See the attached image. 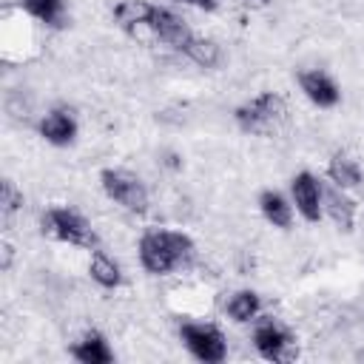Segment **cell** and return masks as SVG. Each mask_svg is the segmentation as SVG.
I'll use <instances>...</instances> for the list:
<instances>
[{
    "label": "cell",
    "instance_id": "1",
    "mask_svg": "<svg viewBox=\"0 0 364 364\" xmlns=\"http://www.w3.org/2000/svg\"><path fill=\"white\" fill-rule=\"evenodd\" d=\"M136 256H139V264H142L145 273L168 276V273L185 267L193 259V242L182 230L156 228V230H145L139 236Z\"/></svg>",
    "mask_w": 364,
    "mask_h": 364
},
{
    "label": "cell",
    "instance_id": "2",
    "mask_svg": "<svg viewBox=\"0 0 364 364\" xmlns=\"http://www.w3.org/2000/svg\"><path fill=\"white\" fill-rule=\"evenodd\" d=\"M40 230L48 239H57V242H65V245H74V247H85V250H97V242H100L91 222L80 210L63 208V205L48 208L40 216Z\"/></svg>",
    "mask_w": 364,
    "mask_h": 364
},
{
    "label": "cell",
    "instance_id": "3",
    "mask_svg": "<svg viewBox=\"0 0 364 364\" xmlns=\"http://www.w3.org/2000/svg\"><path fill=\"white\" fill-rule=\"evenodd\" d=\"M284 117L287 102L276 91H262L233 111V119L245 134H270L284 122Z\"/></svg>",
    "mask_w": 364,
    "mask_h": 364
},
{
    "label": "cell",
    "instance_id": "4",
    "mask_svg": "<svg viewBox=\"0 0 364 364\" xmlns=\"http://www.w3.org/2000/svg\"><path fill=\"white\" fill-rule=\"evenodd\" d=\"M100 185H102V193L111 202H117L119 208H125L131 213L148 210V188L136 173H131L125 168H105L100 173Z\"/></svg>",
    "mask_w": 364,
    "mask_h": 364
},
{
    "label": "cell",
    "instance_id": "5",
    "mask_svg": "<svg viewBox=\"0 0 364 364\" xmlns=\"http://www.w3.org/2000/svg\"><path fill=\"white\" fill-rule=\"evenodd\" d=\"M179 338L185 350L202 361V364H219L228 358V341L216 324L208 321H182L179 324Z\"/></svg>",
    "mask_w": 364,
    "mask_h": 364
},
{
    "label": "cell",
    "instance_id": "6",
    "mask_svg": "<svg viewBox=\"0 0 364 364\" xmlns=\"http://www.w3.org/2000/svg\"><path fill=\"white\" fill-rule=\"evenodd\" d=\"M293 336L273 318V316H264L256 321L253 327V347L262 358L267 361H287L293 355Z\"/></svg>",
    "mask_w": 364,
    "mask_h": 364
},
{
    "label": "cell",
    "instance_id": "7",
    "mask_svg": "<svg viewBox=\"0 0 364 364\" xmlns=\"http://www.w3.org/2000/svg\"><path fill=\"white\" fill-rule=\"evenodd\" d=\"M321 193H324V185H321L310 171H299V173L290 179V202L296 205V213H299L304 222H318V219L324 216Z\"/></svg>",
    "mask_w": 364,
    "mask_h": 364
},
{
    "label": "cell",
    "instance_id": "8",
    "mask_svg": "<svg viewBox=\"0 0 364 364\" xmlns=\"http://www.w3.org/2000/svg\"><path fill=\"white\" fill-rule=\"evenodd\" d=\"M148 31H151L154 40H162V43L173 46L176 51H182V46L193 37V31L188 28V23L176 11H171L165 6H156V3H154L151 14H148Z\"/></svg>",
    "mask_w": 364,
    "mask_h": 364
},
{
    "label": "cell",
    "instance_id": "9",
    "mask_svg": "<svg viewBox=\"0 0 364 364\" xmlns=\"http://www.w3.org/2000/svg\"><path fill=\"white\" fill-rule=\"evenodd\" d=\"M299 88H301V94H304L313 105H318V108H333V105H338V100H341V91H338L336 80H333L330 74L318 71V68L301 71V74H299Z\"/></svg>",
    "mask_w": 364,
    "mask_h": 364
},
{
    "label": "cell",
    "instance_id": "10",
    "mask_svg": "<svg viewBox=\"0 0 364 364\" xmlns=\"http://www.w3.org/2000/svg\"><path fill=\"white\" fill-rule=\"evenodd\" d=\"M37 131L40 136L48 142V145H57V148H65L77 139V119L68 108H51L40 122H37Z\"/></svg>",
    "mask_w": 364,
    "mask_h": 364
},
{
    "label": "cell",
    "instance_id": "11",
    "mask_svg": "<svg viewBox=\"0 0 364 364\" xmlns=\"http://www.w3.org/2000/svg\"><path fill=\"white\" fill-rule=\"evenodd\" d=\"M321 208H324V213L333 219V225H336L338 230H344V233L353 230V225H355V202L350 199V193H347L344 188H338V185H333V182L324 185Z\"/></svg>",
    "mask_w": 364,
    "mask_h": 364
},
{
    "label": "cell",
    "instance_id": "12",
    "mask_svg": "<svg viewBox=\"0 0 364 364\" xmlns=\"http://www.w3.org/2000/svg\"><path fill=\"white\" fill-rule=\"evenodd\" d=\"M71 358H77L80 364H111L114 350L108 347V341L100 330H88V333H82L80 341L71 344Z\"/></svg>",
    "mask_w": 364,
    "mask_h": 364
},
{
    "label": "cell",
    "instance_id": "13",
    "mask_svg": "<svg viewBox=\"0 0 364 364\" xmlns=\"http://www.w3.org/2000/svg\"><path fill=\"white\" fill-rule=\"evenodd\" d=\"M151 9H154V3H148V0H119L117 6H114V23L119 26V28H125L128 34H151L148 31V14H151Z\"/></svg>",
    "mask_w": 364,
    "mask_h": 364
},
{
    "label": "cell",
    "instance_id": "14",
    "mask_svg": "<svg viewBox=\"0 0 364 364\" xmlns=\"http://www.w3.org/2000/svg\"><path fill=\"white\" fill-rule=\"evenodd\" d=\"M259 210H262L264 222L273 225V228L287 230V228L293 225V202H287V199H284L279 191H273V188H267V191L259 193Z\"/></svg>",
    "mask_w": 364,
    "mask_h": 364
},
{
    "label": "cell",
    "instance_id": "15",
    "mask_svg": "<svg viewBox=\"0 0 364 364\" xmlns=\"http://www.w3.org/2000/svg\"><path fill=\"white\" fill-rule=\"evenodd\" d=\"M88 276L102 290H117L122 284V267H119V262L111 259L102 250H94L91 253V259H88Z\"/></svg>",
    "mask_w": 364,
    "mask_h": 364
},
{
    "label": "cell",
    "instance_id": "16",
    "mask_svg": "<svg viewBox=\"0 0 364 364\" xmlns=\"http://www.w3.org/2000/svg\"><path fill=\"white\" fill-rule=\"evenodd\" d=\"M327 179L344 191H355L361 182H364V173L358 168V162L347 154H333L330 162H327Z\"/></svg>",
    "mask_w": 364,
    "mask_h": 364
},
{
    "label": "cell",
    "instance_id": "17",
    "mask_svg": "<svg viewBox=\"0 0 364 364\" xmlns=\"http://www.w3.org/2000/svg\"><path fill=\"white\" fill-rule=\"evenodd\" d=\"M225 313H228L233 321H239V324L256 321V316L262 313V299H259L256 290H236V293H230V299L225 301Z\"/></svg>",
    "mask_w": 364,
    "mask_h": 364
},
{
    "label": "cell",
    "instance_id": "18",
    "mask_svg": "<svg viewBox=\"0 0 364 364\" xmlns=\"http://www.w3.org/2000/svg\"><path fill=\"white\" fill-rule=\"evenodd\" d=\"M182 54H185L191 63H196L199 68H216L219 60H222L219 43L210 40V37H196V34L182 46Z\"/></svg>",
    "mask_w": 364,
    "mask_h": 364
},
{
    "label": "cell",
    "instance_id": "19",
    "mask_svg": "<svg viewBox=\"0 0 364 364\" xmlns=\"http://www.w3.org/2000/svg\"><path fill=\"white\" fill-rule=\"evenodd\" d=\"M26 14L51 26V28H60L65 23V0H20Z\"/></svg>",
    "mask_w": 364,
    "mask_h": 364
},
{
    "label": "cell",
    "instance_id": "20",
    "mask_svg": "<svg viewBox=\"0 0 364 364\" xmlns=\"http://www.w3.org/2000/svg\"><path fill=\"white\" fill-rule=\"evenodd\" d=\"M0 205H3V213H14L20 205H23V193L14 188L11 179L3 182V193H0Z\"/></svg>",
    "mask_w": 364,
    "mask_h": 364
},
{
    "label": "cell",
    "instance_id": "21",
    "mask_svg": "<svg viewBox=\"0 0 364 364\" xmlns=\"http://www.w3.org/2000/svg\"><path fill=\"white\" fill-rule=\"evenodd\" d=\"M173 3H185V6H196L202 11H213L216 9V0H173Z\"/></svg>",
    "mask_w": 364,
    "mask_h": 364
},
{
    "label": "cell",
    "instance_id": "22",
    "mask_svg": "<svg viewBox=\"0 0 364 364\" xmlns=\"http://www.w3.org/2000/svg\"><path fill=\"white\" fill-rule=\"evenodd\" d=\"M262 3H267V0H262Z\"/></svg>",
    "mask_w": 364,
    "mask_h": 364
}]
</instances>
